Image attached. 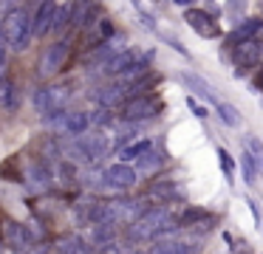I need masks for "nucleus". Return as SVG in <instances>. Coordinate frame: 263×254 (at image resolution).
<instances>
[{
  "mask_svg": "<svg viewBox=\"0 0 263 254\" xmlns=\"http://www.w3.org/2000/svg\"><path fill=\"white\" fill-rule=\"evenodd\" d=\"M139 56H136V51H119V54L116 56H110L108 62H105V73H108V76H119L122 71H127V68L133 65V62H136Z\"/></svg>",
  "mask_w": 263,
  "mask_h": 254,
  "instance_id": "18",
  "label": "nucleus"
},
{
  "mask_svg": "<svg viewBox=\"0 0 263 254\" xmlns=\"http://www.w3.org/2000/svg\"><path fill=\"white\" fill-rule=\"evenodd\" d=\"M57 0H43L40 9H37V14L31 17V31H34V37H46V34H51V26H54V14H57Z\"/></svg>",
  "mask_w": 263,
  "mask_h": 254,
  "instance_id": "12",
  "label": "nucleus"
},
{
  "mask_svg": "<svg viewBox=\"0 0 263 254\" xmlns=\"http://www.w3.org/2000/svg\"><path fill=\"white\" fill-rule=\"evenodd\" d=\"M0 237H3V246H9L14 254H29L34 248V235L29 231V226L6 218L3 212H0Z\"/></svg>",
  "mask_w": 263,
  "mask_h": 254,
  "instance_id": "3",
  "label": "nucleus"
},
{
  "mask_svg": "<svg viewBox=\"0 0 263 254\" xmlns=\"http://www.w3.org/2000/svg\"><path fill=\"white\" fill-rule=\"evenodd\" d=\"M99 14H102L99 0H74L71 3V28L85 31V28H91L99 20Z\"/></svg>",
  "mask_w": 263,
  "mask_h": 254,
  "instance_id": "10",
  "label": "nucleus"
},
{
  "mask_svg": "<svg viewBox=\"0 0 263 254\" xmlns=\"http://www.w3.org/2000/svg\"><path fill=\"white\" fill-rule=\"evenodd\" d=\"M153 150V141L150 139H142V141H133V144H127L125 150H122V158L125 161H139V158L144 155V152Z\"/></svg>",
  "mask_w": 263,
  "mask_h": 254,
  "instance_id": "22",
  "label": "nucleus"
},
{
  "mask_svg": "<svg viewBox=\"0 0 263 254\" xmlns=\"http://www.w3.org/2000/svg\"><path fill=\"white\" fill-rule=\"evenodd\" d=\"M57 254H88V243L80 235H63L57 240Z\"/></svg>",
  "mask_w": 263,
  "mask_h": 254,
  "instance_id": "21",
  "label": "nucleus"
},
{
  "mask_svg": "<svg viewBox=\"0 0 263 254\" xmlns=\"http://www.w3.org/2000/svg\"><path fill=\"white\" fill-rule=\"evenodd\" d=\"M0 37H3V43L12 51L29 48L34 31H31V14L23 6H14V9H9L6 14H3V20H0Z\"/></svg>",
  "mask_w": 263,
  "mask_h": 254,
  "instance_id": "2",
  "label": "nucleus"
},
{
  "mask_svg": "<svg viewBox=\"0 0 263 254\" xmlns=\"http://www.w3.org/2000/svg\"><path fill=\"white\" fill-rule=\"evenodd\" d=\"M93 99H97L102 107H116V105H122V102L127 99V88L119 85V82L105 85V88H99L97 93H93Z\"/></svg>",
  "mask_w": 263,
  "mask_h": 254,
  "instance_id": "14",
  "label": "nucleus"
},
{
  "mask_svg": "<svg viewBox=\"0 0 263 254\" xmlns=\"http://www.w3.org/2000/svg\"><path fill=\"white\" fill-rule=\"evenodd\" d=\"M187 105H190V110H193V113H195V116H198V119H206V116H210V113H206V107H201L198 102L193 99V96H190V99H187Z\"/></svg>",
  "mask_w": 263,
  "mask_h": 254,
  "instance_id": "29",
  "label": "nucleus"
},
{
  "mask_svg": "<svg viewBox=\"0 0 263 254\" xmlns=\"http://www.w3.org/2000/svg\"><path fill=\"white\" fill-rule=\"evenodd\" d=\"M156 167H161V155H156L153 150L139 158V169H144V172H150V169H156Z\"/></svg>",
  "mask_w": 263,
  "mask_h": 254,
  "instance_id": "27",
  "label": "nucleus"
},
{
  "mask_svg": "<svg viewBox=\"0 0 263 254\" xmlns=\"http://www.w3.org/2000/svg\"><path fill=\"white\" fill-rule=\"evenodd\" d=\"M71 51H74L71 37H60V40H54L51 45H46V51L40 54V65H37L40 73L43 76H54V73H60L65 65H68Z\"/></svg>",
  "mask_w": 263,
  "mask_h": 254,
  "instance_id": "4",
  "label": "nucleus"
},
{
  "mask_svg": "<svg viewBox=\"0 0 263 254\" xmlns=\"http://www.w3.org/2000/svg\"><path fill=\"white\" fill-rule=\"evenodd\" d=\"M249 209H252V214H255V220H257V223H260V212H257V206H255V203H252V201H249Z\"/></svg>",
  "mask_w": 263,
  "mask_h": 254,
  "instance_id": "31",
  "label": "nucleus"
},
{
  "mask_svg": "<svg viewBox=\"0 0 263 254\" xmlns=\"http://www.w3.org/2000/svg\"><path fill=\"white\" fill-rule=\"evenodd\" d=\"M161 113V102L156 96H130V99L122 102V119L125 122H144V119H153Z\"/></svg>",
  "mask_w": 263,
  "mask_h": 254,
  "instance_id": "8",
  "label": "nucleus"
},
{
  "mask_svg": "<svg viewBox=\"0 0 263 254\" xmlns=\"http://www.w3.org/2000/svg\"><path fill=\"white\" fill-rule=\"evenodd\" d=\"M218 158H221V167H223V172L227 175H232L235 172V161H232V155H229L223 147H218Z\"/></svg>",
  "mask_w": 263,
  "mask_h": 254,
  "instance_id": "28",
  "label": "nucleus"
},
{
  "mask_svg": "<svg viewBox=\"0 0 263 254\" xmlns=\"http://www.w3.org/2000/svg\"><path fill=\"white\" fill-rule=\"evenodd\" d=\"M176 223L178 220L170 214V209L153 206L133 220L127 235H130V240H156V237H164L170 231H176Z\"/></svg>",
  "mask_w": 263,
  "mask_h": 254,
  "instance_id": "1",
  "label": "nucleus"
},
{
  "mask_svg": "<svg viewBox=\"0 0 263 254\" xmlns=\"http://www.w3.org/2000/svg\"><path fill=\"white\" fill-rule=\"evenodd\" d=\"M88 127H91V116H88L85 110L65 113V119H63V130H65L68 135H82V133H88Z\"/></svg>",
  "mask_w": 263,
  "mask_h": 254,
  "instance_id": "17",
  "label": "nucleus"
},
{
  "mask_svg": "<svg viewBox=\"0 0 263 254\" xmlns=\"http://www.w3.org/2000/svg\"><path fill=\"white\" fill-rule=\"evenodd\" d=\"M246 147H249V150H252V152H255V155H257V161L263 164V144H260V141L249 139V141H246Z\"/></svg>",
  "mask_w": 263,
  "mask_h": 254,
  "instance_id": "30",
  "label": "nucleus"
},
{
  "mask_svg": "<svg viewBox=\"0 0 263 254\" xmlns=\"http://www.w3.org/2000/svg\"><path fill=\"white\" fill-rule=\"evenodd\" d=\"M260 17H252V20H243L238 28H235L232 34H229V43L232 45H238V43H243V40H255L257 37V28H260Z\"/></svg>",
  "mask_w": 263,
  "mask_h": 254,
  "instance_id": "20",
  "label": "nucleus"
},
{
  "mask_svg": "<svg viewBox=\"0 0 263 254\" xmlns=\"http://www.w3.org/2000/svg\"><path fill=\"white\" fill-rule=\"evenodd\" d=\"M260 85H263V71H260Z\"/></svg>",
  "mask_w": 263,
  "mask_h": 254,
  "instance_id": "32",
  "label": "nucleus"
},
{
  "mask_svg": "<svg viewBox=\"0 0 263 254\" xmlns=\"http://www.w3.org/2000/svg\"><path fill=\"white\" fill-rule=\"evenodd\" d=\"M108 147H110V141H108V135L105 133H82V135H77V141H74V155H77V161H85V164H93V161H99V158L108 152Z\"/></svg>",
  "mask_w": 263,
  "mask_h": 254,
  "instance_id": "5",
  "label": "nucleus"
},
{
  "mask_svg": "<svg viewBox=\"0 0 263 254\" xmlns=\"http://www.w3.org/2000/svg\"><path fill=\"white\" fill-rule=\"evenodd\" d=\"M178 189L173 181H156V184L147 186V192H144V201H153V203H167L170 198H176Z\"/></svg>",
  "mask_w": 263,
  "mask_h": 254,
  "instance_id": "16",
  "label": "nucleus"
},
{
  "mask_svg": "<svg viewBox=\"0 0 263 254\" xmlns=\"http://www.w3.org/2000/svg\"><path fill=\"white\" fill-rule=\"evenodd\" d=\"M232 60L240 73L249 71V68L263 65V43L260 40H243V43L232 45Z\"/></svg>",
  "mask_w": 263,
  "mask_h": 254,
  "instance_id": "9",
  "label": "nucleus"
},
{
  "mask_svg": "<svg viewBox=\"0 0 263 254\" xmlns=\"http://www.w3.org/2000/svg\"><path fill=\"white\" fill-rule=\"evenodd\" d=\"M212 226H215V218H212V214H206V212H204V214H201V218L195 220L193 226H190V231H195V235H206V231H210Z\"/></svg>",
  "mask_w": 263,
  "mask_h": 254,
  "instance_id": "26",
  "label": "nucleus"
},
{
  "mask_svg": "<svg viewBox=\"0 0 263 254\" xmlns=\"http://www.w3.org/2000/svg\"><path fill=\"white\" fill-rule=\"evenodd\" d=\"M17 107H20V90H17V82L6 76L3 82H0V110L14 113Z\"/></svg>",
  "mask_w": 263,
  "mask_h": 254,
  "instance_id": "15",
  "label": "nucleus"
},
{
  "mask_svg": "<svg viewBox=\"0 0 263 254\" xmlns=\"http://www.w3.org/2000/svg\"><path fill=\"white\" fill-rule=\"evenodd\" d=\"M181 79H184V85H187L190 90H193V93H198V96H204L206 102H212V105H215V93H212V85L206 82V79H201L198 73H190V71H184L181 73Z\"/></svg>",
  "mask_w": 263,
  "mask_h": 254,
  "instance_id": "19",
  "label": "nucleus"
},
{
  "mask_svg": "<svg viewBox=\"0 0 263 254\" xmlns=\"http://www.w3.org/2000/svg\"><path fill=\"white\" fill-rule=\"evenodd\" d=\"M68 99H71L68 85H46V88H40L34 93V107H37V113L48 116V113H54V110H65Z\"/></svg>",
  "mask_w": 263,
  "mask_h": 254,
  "instance_id": "7",
  "label": "nucleus"
},
{
  "mask_svg": "<svg viewBox=\"0 0 263 254\" xmlns=\"http://www.w3.org/2000/svg\"><path fill=\"white\" fill-rule=\"evenodd\" d=\"M240 169H243V178H246V184H257V158L252 155V152H243L240 155Z\"/></svg>",
  "mask_w": 263,
  "mask_h": 254,
  "instance_id": "24",
  "label": "nucleus"
},
{
  "mask_svg": "<svg viewBox=\"0 0 263 254\" xmlns=\"http://www.w3.org/2000/svg\"><path fill=\"white\" fill-rule=\"evenodd\" d=\"M184 17H187V23L201 34V37H218V34H221V31H218V26L212 23V17L206 14L204 9H187V14H184Z\"/></svg>",
  "mask_w": 263,
  "mask_h": 254,
  "instance_id": "13",
  "label": "nucleus"
},
{
  "mask_svg": "<svg viewBox=\"0 0 263 254\" xmlns=\"http://www.w3.org/2000/svg\"><path fill=\"white\" fill-rule=\"evenodd\" d=\"M68 28H71V3H65V6H57V14H54L51 34H65Z\"/></svg>",
  "mask_w": 263,
  "mask_h": 254,
  "instance_id": "23",
  "label": "nucleus"
},
{
  "mask_svg": "<svg viewBox=\"0 0 263 254\" xmlns=\"http://www.w3.org/2000/svg\"><path fill=\"white\" fill-rule=\"evenodd\" d=\"M215 113L221 116L223 124H229V127H238L240 116H238V110H235L232 105H227V102H215Z\"/></svg>",
  "mask_w": 263,
  "mask_h": 254,
  "instance_id": "25",
  "label": "nucleus"
},
{
  "mask_svg": "<svg viewBox=\"0 0 263 254\" xmlns=\"http://www.w3.org/2000/svg\"><path fill=\"white\" fill-rule=\"evenodd\" d=\"M201 246V237L198 235H164V237H156L153 246H150V254H195Z\"/></svg>",
  "mask_w": 263,
  "mask_h": 254,
  "instance_id": "6",
  "label": "nucleus"
},
{
  "mask_svg": "<svg viewBox=\"0 0 263 254\" xmlns=\"http://www.w3.org/2000/svg\"><path fill=\"white\" fill-rule=\"evenodd\" d=\"M105 184L114 186V189H130V186L136 184V169L125 161L110 164V167L105 169Z\"/></svg>",
  "mask_w": 263,
  "mask_h": 254,
  "instance_id": "11",
  "label": "nucleus"
}]
</instances>
